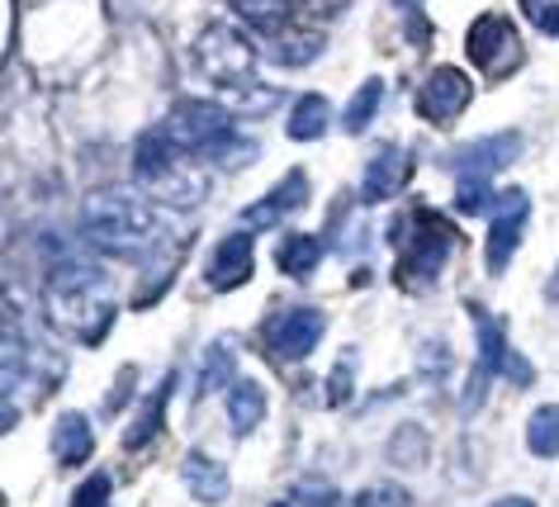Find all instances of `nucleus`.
Returning a JSON list of instances; mask_svg holds the SVG:
<instances>
[{"label": "nucleus", "mask_w": 559, "mask_h": 507, "mask_svg": "<svg viewBox=\"0 0 559 507\" xmlns=\"http://www.w3.org/2000/svg\"><path fill=\"white\" fill-rule=\"evenodd\" d=\"M48 318L58 332H72L76 342H105L115 322V285L100 266L91 261H62L48 275Z\"/></svg>", "instance_id": "f257e3e1"}, {"label": "nucleus", "mask_w": 559, "mask_h": 507, "mask_svg": "<svg viewBox=\"0 0 559 507\" xmlns=\"http://www.w3.org/2000/svg\"><path fill=\"white\" fill-rule=\"evenodd\" d=\"M81 233L95 251H109V257H138L162 237V219L143 194L129 186H105L91 190L86 204H81Z\"/></svg>", "instance_id": "f03ea898"}, {"label": "nucleus", "mask_w": 559, "mask_h": 507, "mask_svg": "<svg viewBox=\"0 0 559 507\" xmlns=\"http://www.w3.org/2000/svg\"><path fill=\"white\" fill-rule=\"evenodd\" d=\"M133 180H138V190H147L152 200H162L166 209H194L209 194V180L194 172V166H186V152H180L162 129L138 143Z\"/></svg>", "instance_id": "7ed1b4c3"}, {"label": "nucleus", "mask_w": 559, "mask_h": 507, "mask_svg": "<svg viewBox=\"0 0 559 507\" xmlns=\"http://www.w3.org/2000/svg\"><path fill=\"white\" fill-rule=\"evenodd\" d=\"M399 237H403V257H399V285L403 290L431 285V280L441 275L445 257H451V247L460 243V233L441 214H431V209H413L408 228H399Z\"/></svg>", "instance_id": "20e7f679"}, {"label": "nucleus", "mask_w": 559, "mask_h": 507, "mask_svg": "<svg viewBox=\"0 0 559 507\" xmlns=\"http://www.w3.org/2000/svg\"><path fill=\"white\" fill-rule=\"evenodd\" d=\"M194 62L218 86H247L251 72H257V48H251L247 34L228 30V24H209L200 44H194Z\"/></svg>", "instance_id": "39448f33"}, {"label": "nucleus", "mask_w": 559, "mask_h": 507, "mask_svg": "<svg viewBox=\"0 0 559 507\" xmlns=\"http://www.w3.org/2000/svg\"><path fill=\"white\" fill-rule=\"evenodd\" d=\"M465 58L479 67L484 76H512L516 67H522L526 58V48H522V38H516L512 30V20L508 15H479L469 24V34H465Z\"/></svg>", "instance_id": "423d86ee"}, {"label": "nucleus", "mask_w": 559, "mask_h": 507, "mask_svg": "<svg viewBox=\"0 0 559 507\" xmlns=\"http://www.w3.org/2000/svg\"><path fill=\"white\" fill-rule=\"evenodd\" d=\"M162 133L171 138L180 152H209L218 138L233 133V115L218 105H180L176 115L162 123Z\"/></svg>", "instance_id": "0eeeda50"}, {"label": "nucleus", "mask_w": 559, "mask_h": 507, "mask_svg": "<svg viewBox=\"0 0 559 507\" xmlns=\"http://www.w3.org/2000/svg\"><path fill=\"white\" fill-rule=\"evenodd\" d=\"M469 101H474L469 76L460 72V67H437V72L423 81V91H417V115L427 123H451L465 115Z\"/></svg>", "instance_id": "6e6552de"}, {"label": "nucleus", "mask_w": 559, "mask_h": 507, "mask_svg": "<svg viewBox=\"0 0 559 507\" xmlns=\"http://www.w3.org/2000/svg\"><path fill=\"white\" fill-rule=\"evenodd\" d=\"M526 214H531V200L522 190H508L498 200L493 228H488V275H502L512 266V251H516V243H522Z\"/></svg>", "instance_id": "1a4fd4ad"}, {"label": "nucleus", "mask_w": 559, "mask_h": 507, "mask_svg": "<svg viewBox=\"0 0 559 507\" xmlns=\"http://www.w3.org/2000/svg\"><path fill=\"white\" fill-rule=\"evenodd\" d=\"M323 328H328V318L318 308H289V314H280L271 322V351L285 361H304L323 342Z\"/></svg>", "instance_id": "9d476101"}, {"label": "nucleus", "mask_w": 559, "mask_h": 507, "mask_svg": "<svg viewBox=\"0 0 559 507\" xmlns=\"http://www.w3.org/2000/svg\"><path fill=\"white\" fill-rule=\"evenodd\" d=\"M408 176H413L408 148H384V152H374V162L366 166V180H360V200H366V204L394 200V194L408 186Z\"/></svg>", "instance_id": "9b49d317"}, {"label": "nucleus", "mask_w": 559, "mask_h": 507, "mask_svg": "<svg viewBox=\"0 0 559 507\" xmlns=\"http://www.w3.org/2000/svg\"><path fill=\"white\" fill-rule=\"evenodd\" d=\"M251 280V233H228L223 243L214 247V257H209V290L214 294H228L237 285H247Z\"/></svg>", "instance_id": "f8f14e48"}, {"label": "nucleus", "mask_w": 559, "mask_h": 507, "mask_svg": "<svg viewBox=\"0 0 559 507\" xmlns=\"http://www.w3.org/2000/svg\"><path fill=\"white\" fill-rule=\"evenodd\" d=\"M516 152H522V133H498V138H479V143H469L460 152V166L474 176H488V172H502L508 162H516Z\"/></svg>", "instance_id": "ddd939ff"}, {"label": "nucleus", "mask_w": 559, "mask_h": 507, "mask_svg": "<svg viewBox=\"0 0 559 507\" xmlns=\"http://www.w3.org/2000/svg\"><path fill=\"white\" fill-rule=\"evenodd\" d=\"M180 479H186V488H190V498H200V503H223L228 498V470H223L218 460H209V456H186V464H180Z\"/></svg>", "instance_id": "4468645a"}, {"label": "nucleus", "mask_w": 559, "mask_h": 507, "mask_svg": "<svg viewBox=\"0 0 559 507\" xmlns=\"http://www.w3.org/2000/svg\"><path fill=\"white\" fill-rule=\"evenodd\" d=\"M95 450V432L81 413H62L58 427H52V456L58 464H86V456Z\"/></svg>", "instance_id": "2eb2a0df"}, {"label": "nucleus", "mask_w": 559, "mask_h": 507, "mask_svg": "<svg viewBox=\"0 0 559 507\" xmlns=\"http://www.w3.org/2000/svg\"><path fill=\"white\" fill-rule=\"evenodd\" d=\"M223 385H237V346L228 337L209 342V351L200 356V385H194V393L209 399V393H218Z\"/></svg>", "instance_id": "dca6fc26"}, {"label": "nucleus", "mask_w": 559, "mask_h": 507, "mask_svg": "<svg viewBox=\"0 0 559 507\" xmlns=\"http://www.w3.org/2000/svg\"><path fill=\"white\" fill-rule=\"evenodd\" d=\"M261 417H265V389L257 379H237L233 393H228V427L237 436H251L261 427Z\"/></svg>", "instance_id": "f3484780"}, {"label": "nucleus", "mask_w": 559, "mask_h": 507, "mask_svg": "<svg viewBox=\"0 0 559 507\" xmlns=\"http://www.w3.org/2000/svg\"><path fill=\"white\" fill-rule=\"evenodd\" d=\"M166 393H171V375H166L162 379V385L157 389H152L147 393V403L143 408H138V417H133V427L129 432H123V446H147L152 441V436H157L162 432V413H166Z\"/></svg>", "instance_id": "a211bd4d"}, {"label": "nucleus", "mask_w": 559, "mask_h": 507, "mask_svg": "<svg viewBox=\"0 0 559 507\" xmlns=\"http://www.w3.org/2000/svg\"><path fill=\"white\" fill-rule=\"evenodd\" d=\"M328 123H332V109L323 95H304L295 105V115H289V138H295V143H318V138L328 133Z\"/></svg>", "instance_id": "6ab92c4d"}, {"label": "nucleus", "mask_w": 559, "mask_h": 507, "mask_svg": "<svg viewBox=\"0 0 559 507\" xmlns=\"http://www.w3.org/2000/svg\"><path fill=\"white\" fill-rule=\"evenodd\" d=\"M526 446L531 456L540 460H555L559 456V403H540L526 422Z\"/></svg>", "instance_id": "aec40b11"}, {"label": "nucleus", "mask_w": 559, "mask_h": 507, "mask_svg": "<svg viewBox=\"0 0 559 507\" xmlns=\"http://www.w3.org/2000/svg\"><path fill=\"white\" fill-rule=\"evenodd\" d=\"M380 101H384V81L380 76H370V81H360V91L352 95V105H346V133H366L370 129V119L380 115Z\"/></svg>", "instance_id": "412c9836"}, {"label": "nucleus", "mask_w": 559, "mask_h": 507, "mask_svg": "<svg viewBox=\"0 0 559 507\" xmlns=\"http://www.w3.org/2000/svg\"><path fill=\"white\" fill-rule=\"evenodd\" d=\"M233 10L251 24V30H261V34H285L289 0H233Z\"/></svg>", "instance_id": "4be33fe9"}, {"label": "nucleus", "mask_w": 559, "mask_h": 507, "mask_svg": "<svg viewBox=\"0 0 559 507\" xmlns=\"http://www.w3.org/2000/svg\"><path fill=\"white\" fill-rule=\"evenodd\" d=\"M423 460H427V432L417 427V422H403V427L389 436V464H399V470H417Z\"/></svg>", "instance_id": "5701e85b"}, {"label": "nucleus", "mask_w": 559, "mask_h": 507, "mask_svg": "<svg viewBox=\"0 0 559 507\" xmlns=\"http://www.w3.org/2000/svg\"><path fill=\"white\" fill-rule=\"evenodd\" d=\"M318 261H323V243H318L313 233H295L280 247V271L285 275H309Z\"/></svg>", "instance_id": "b1692460"}, {"label": "nucleus", "mask_w": 559, "mask_h": 507, "mask_svg": "<svg viewBox=\"0 0 559 507\" xmlns=\"http://www.w3.org/2000/svg\"><path fill=\"white\" fill-rule=\"evenodd\" d=\"M209 157H214L218 166H251L257 162V143H247V138H237V133H228V138H218L214 148H209Z\"/></svg>", "instance_id": "393cba45"}, {"label": "nucleus", "mask_w": 559, "mask_h": 507, "mask_svg": "<svg viewBox=\"0 0 559 507\" xmlns=\"http://www.w3.org/2000/svg\"><path fill=\"white\" fill-rule=\"evenodd\" d=\"M488 176H474V172H465V180H460V190H455V204H460V214L465 219H474V214H484L488 209Z\"/></svg>", "instance_id": "a878e982"}, {"label": "nucleus", "mask_w": 559, "mask_h": 507, "mask_svg": "<svg viewBox=\"0 0 559 507\" xmlns=\"http://www.w3.org/2000/svg\"><path fill=\"white\" fill-rule=\"evenodd\" d=\"M265 200H271L275 214H285V209H299L304 200H309V176H304V172H289V176H285V186L271 190Z\"/></svg>", "instance_id": "bb28decb"}, {"label": "nucleus", "mask_w": 559, "mask_h": 507, "mask_svg": "<svg viewBox=\"0 0 559 507\" xmlns=\"http://www.w3.org/2000/svg\"><path fill=\"white\" fill-rule=\"evenodd\" d=\"M408 488L403 484H370L356 493V507H408Z\"/></svg>", "instance_id": "cd10ccee"}, {"label": "nucleus", "mask_w": 559, "mask_h": 507, "mask_svg": "<svg viewBox=\"0 0 559 507\" xmlns=\"http://www.w3.org/2000/svg\"><path fill=\"white\" fill-rule=\"evenodd\" d=\"M352 385H356V356L346 351V356L332 365V385H328V403L332 408H342L346 399H352Z\"/></svg>", "instance_id": "c85d7f7f"}, {"label": "nucleus", "mask_w": 559, "mask_h": 507, "mask_svg": "<svg viewBox=\"0 0 559 507\" xmlns=\"http://www.w3.org/2000/svg\"><path fill=\"white\" fill-rule=\"evenodd\" d=\"M295 503L299 507H337V488L323 484V479H304L295 488Z\"/></svg>", "instance_id": "c756f323"}, {"label": "nucleus", "mask_w": 559, "mask_h": 507, "mask_svg": "<svg viewBox=\"0 0 559 507\" xmlns=\"http://www.w3.org/2000/svg\"><path fill=\"white\" fill-rule=\"evenodd\" d=\"M109 488H115V479L109 474H91L86 484L76 488V498H72V507H105V498H109Z\"/></svg>", "instance_id": "7c9ffc66"}, {"label": "nucleus", "mask_w": 559, "mask_h": 507, "mask_svg": "<svg viewBox=\"0 0 559 507\" xmlns=\"http://www.w3.org/2000/svg\"><path fill=\"white\" fill-rule=\"evenodd\" d=\"M318 48H323V38H318V34H304V38H295V44L280 48V62H285V67H304Z\"/></svg>", "instance_id": "2f4dec72"}, {"label": "nucleus", "mask_w": 559, "mask_h": 507, "mask_svg": "<svg viewBox=\"0 0 559 507\" xmlns=\"http://www.w3.org/2000/svg\"><path fill=\"white\" fill-rule=\"evenodd\" d=\"M488 379H493V370H488V365L479 361V365H474V375H469V389H465V399H460V408H465V413H479V403H484V389H488Z\"/></svg>", "instance_id": "473e14b6"}, {"label": "nucleus", "mask_w": 559, "mask_h": 507, "mask_svg": "<svg viewBox=\"0 0 559 507\" xmlns=\"http://www.w3.org/2000/svg\"><path fill=\"white\" fill-rule=\"evenodd\" d=\"M271 101H275V91H251L242 105H237V115H265L271 109Z\"/></svg>", "instance_id": "72a5a7b5"}, {"label": "nucleus", "mask_w": 559, "mask_h": 507, "mask_svg": "<svg viewBox=\"0 0 559 507\" xmlns=\"http://www.w3.org/2000/svg\"><path fill=\"white\" fill-rule=\"evenodd\" d=\"M522 5H526V15H531V24H540L545 15H550V10L559 5V0H522Z\"/></svg>", "instance_id": "f704fd0d"}, {"label": "nucleus", "mask_w": 559, "mask_h": 507, "mask_svg": "<svg viewBox=\"0 0 559 507\" xmlns=\"http://www.w3.org/2000/svg\"><path fill=\"white\" fill-rule=\"evenodd\" d=\"M540 30L559 38V5H555V10H550V15H545V20H540Z\"/></svg>", "instance_id": "c9c22d12"}, {"label": "nucleus", "mask_w": 559, "mask_h": 507, "mask_svg": "<svg viewBox=\"0 0 559 507\" xmlns=\"http://www.w3.org/2000/svg\"><path fill=\"white\" fill-rule=\"evenodd\" d=\"M493 507H536V503H531V498H516V493H512V498H498Z\"/></svg>", "instance_id": "e433bc0d"}, {"label": "nucleus", "mask_w": 559, "mask_h": 507, "mask_svg": "<svg viewBox=\"0 0 559 507\" xmlns=\"http://www.w3.org/2000/svg\"><path fill=\"white\" fill-rule=\"evenodd\" d=\"M399 5H413V0H399Z\"/></svg>", "instance_id": "4c0bfd02"}, {"label": "nucleus", "mask_w": 559, "mask_h": 507, "mask_svg": "<svg viewBox=\"0 0 559 507\" xmlns=\"http://www.w3.org/2000/svg\"><path fill=\"white\" fill-rule=\"evenodd\" d=\"M275 507H289V503H275Z\"/></svg>", "instance_id": "58836bf2"}]
</instances>
